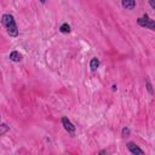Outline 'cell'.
Returning <instances> with one entry per match:
<instances>
[{
	"mask_svg": "<svg viewBox=\"0 0 155 155\" xmlns=\"http://www.w3.org/2000/svg\"><path fill=\"white\" fill-rule=\"evenodd\" d=\"M150 6H151L153 8H155V2H154V0H150Z\"/></svg>",
	"mask_w": 155,
	"mask_h": 155,
	"instance_id": "11",
	"label": "cell"
},
{
	"mask_svg": "<svg viewBox=\"0 0 155 155\" xmlns=\"http://www.w3.org/2000/svg\"><path fill=\"white\" fill-rule=\"evenodd\" d=\"M122 6L126 10H132V8H134L136 4H134V0H122Z\"/></svg>",
	"mask_w": 155,
	"mask_h": 155,
	"instance_id": "6",
	"label": "cell"
},
{
	"mask_svg": "<svg viewBox=\"0 0 155 155\" xmlns=\"http://www.w3.org/2000/svg\"><path fill=\"white\" fill-rule=\"evenodd\" d=\"M98 67H99V61H98L97 58H92L91 62H90V68H91V70H92V71H96Z\"/></svg>",
	"mask_w": 155,
	"mask_h": 155,
	"instance_id": "7",
	"label": "cell"
},
{
	"mask_svg": "<svg viewBox=\"0 0 155 155\" xmlns=\"http://www.w3.org/2000/svg\"><path fill=\"white\" fill-rule=\"evenodd\" d=\"M40 1H41V2H42V4H44V2H45V1H46V0H40Z\"/></svg>",
	"mask_w": 155,
	"mask_h": 155,
	"instance_id": "13",
	"label": "cell"
},
{
	"mask_svg": "<svg viewBox=\"0 0 155 155\" xmlns=\"http://www.w3.org/2000/svg\"><path fill=\"white\" fill-rule=\"evenodd\" d=\"M127 148H128V150H130L132 154L143 155V150H142V149H139L134 143H128V144H127Z\"/></svg>",
	"mask_w": 155,
	"mask_h": 155,
	"instance_id": "4",
	"label": "cell"
},
{
	"mask_svg": "<svg viewBox=\"0 0 155 155\" xmlns=\"http://www.w3.org/2000/svg\"><path fill=\"white\" fill-rule=\"evenodd\" d=\"M137 23H138L140 27H145V28H149V29H151V30L155 29V22H154V19H150L148 16H143V17L138 18Z\"/></svg>",
	"mask_w": 155,
	"mask_h": 155,
	"instance_id": "2",
	"label": "cell"
},
{
	"mask_svg": "<svg viewBox=\"0 0 155 155\" xmlns=\"http://www.w3.org/2000/svg\"><path fill=\"white\" fill-rule=\"evenodd\" d=\"M8 130H10V127H8L6 124H2V125H0V136L5 134V133H6Z\"/></svg>",
	"mask_w": 155,
	"mask_h": 155,
	"instance_id": "9",
	"label": "cell"
},
{
	"mask_svg": "<svg viewBox=\"0 0 155 155\" xmlns=\"http://www.w3.org/2000/svg\"><path fill=\"white\" fill-rule=\"evenodd\" d=\"M1 23L5 27V29L10 36H17L18 35V29H17V25H16V22H15V18L12 15H10V13L4 15L1 17Z\"/></svg>",
	"mask_w": 155,
	"mask_h": 155,
	"instance_id": "1",
	"label": "cell"
},
{
	"mask_svg": "<svg viewBox=\"0 0 155 155\" xmlns=\"http://www.w3.org/2000/svg\"><path fill=\"white\" fill-rule=\"evenodd\" d=\"M10 59H11L12 62H19V61L22 59V54H21L18 51H12V52L10 53Z\"/></svg>",
	"mask_w": 155,
	"mask_h": 155,
	"instance_id": "5",
	"label": "cell"
},
{
	"mask_svg": "<svg viewBox=\"0 0 155 155\" xmlns=\"http://www.w3.org/2000/svg\"><path fill=\"white\" fill-rule=\"evenodd\" d=\"M62 125H63L64 130L68 131L69 133H74V132H75V126L70 122V120H69L68 117H65V116L62 117Z\"/></svg>",
	"mask_w": 155,
	"mask_h": 155,
	"instance_id": "3",
	"label": "cell"
},
{
	"mask_svg": "<svg viewBox=\"0 0 155 155\" xmlns=\"http://www.w3.org/2000/svg\"><path fill=\"white\" fill-rule=\"evenodd\" d=\"M59 30H61L62 33H69V31H70V25L67 24V23H63V24L61 25Z\"/></svg>",
	"mask_w": 155,
	"mask_h": 155,
	"instance_id": "8",
	"label": "cell"
},
{
	"mask_svg": "<svg viewBox=\"0 0 155 155\" xmlns=\"http://www.w3.org/2000/svg\"><path fill=\"white\" fill-rule=\"evenodd\" d=\"M121 133H122V137H127V136L130 134V130H128L127 127H124L122 131H121Z\"/></svg>",
	"mask_w": 155,
	"mask_h": 155,
	"instance_id": "10",
	"label": "cell"
},
{
	"mask_svg": "<svg viewBox=\"0 0 155 155\" xmlns=\"http://www.w3.org/2000/svg\"><path fill=\"white\" fill-rule=\"evenodd\" d=\"M148 90H149V92L150 93H153V90H151V86H150V84L148 82Z\"/></svg>",
	"mask_w": 155,
	"mask_h": 155,
	"instance_id": "12",
	"label": "cell"
}]
</instances>
